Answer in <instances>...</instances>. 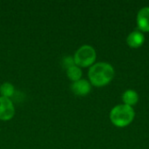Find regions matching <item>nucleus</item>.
<instances>
[{
    "label": "nucleus",
    "instance_id": "obj_1",
    "mask_svg": "<svg viewBox=\"0 0 149 149\" xmlns=\"http://www.w3.org/2000/svg\"><path fill=\"white\" fill-rule=\"evenodd\" d=\"M114 69L112 65L106 62H100L93 65L88 72V77L95 86H104L109 84L114 77Z\"/></svg>",
    "mask_w": 149,
    "mask_h": 149
},
{
    "label": "nucleus",
    "instance_id": "obj_2",
    "mask_svg": "<svg viewBox=\"0 0 149 149\" xmlns=\"http://www.w3.org/2000/svg\"><path fill=\"white\" fill-rule=\"evenodd\" d=\"M135 113L132 107L127 105H118L110 112L112 123L118 127H125L132 123Z\"/></svg>",
    "mask_w": 149,
    "mask_h": 149
},
{
    "label": "nucleus",
    "instance_id": "obj_3",
    "mask_svg": "<svg viewBox=\"0 0 149 149\" xmlns=\"http://www.w3.org/2000/svg\"><path fill=\"white\" fill-rule=\"evenodd\" d=\"M73 59L75 65L79 67H87L93 65L96 59V52L91 45H82L75 52Z\"/></svg>",
    "mask_w": 149,
    "mask_h": 149
},
{
    "label": "nucleus",
    "instance_id": "obj_4",
    "mask_svg": "<svg viewBox=\"0 0 149 149\" xmlns=\"http://www.w3.org/2000/svg\"><path fill=\"white\" fill-rule=\"evenodd\" d=\"M15 113V108L9 98L0 97V120H9Z\"/></svg>",
    "mask_w": 149,
    "mask_h": 149
},
{
    "label": "nucleus",
    "instance_id": "obj_5",
    "mask_svg": "<svg viewBox=\"0 0 149 149\" xmlns=\"http://www.w3.org/2000/svg\"><path fill=\"white\" fill-rule=\"evenodd\" d=\"M138 28L144 32H149V7L146 6L141 8L136 17Z\"/></svg>",
    "mask_w": 149,
    "mask_h": 149
},
{
    "label": "nucleus",
    "instance_id": "obj_6",
    "mask_svg": "<svg viewBox=\"0 0 149 149\" xmlns=\"http://www.w3.org/2000/svg\"><path fill=\"white\" fill-rule=\"evenodd\" d=\"M72 91L73 93L79 96H85L88 94L91 91V84L86 79H79L78 81H75L72 83Z\"/></svg>",
    "mask_w": 149,
    "mask_h": 149
},
{
    "label": "nucleus",
    "instance_id": "obj_7",
    "mask_svg": "<svg viewBox=\"0 0 149 149\" xmlns=\"http://www.w3.org/2000/svg\"><path fill=\"white\" fill-rule=\"evenodd\" d=\"M145 41L144 35L138 31H134L131 32L127 38V44L132 48H139L141 47Z\"/></svg>",
    "mask_w": 149,
    "mask_h": 149
},
{
    "label": "nucleus",
    "instance_id": "obj_8",
    "mask_svg": "<svg viewBox=\"0 0 149 149\" xmlns=\"http://www.w3.org/2000/svg\"><path fill=\"white\" fill-rule=\"evenodd\" d=\"M122 100L124 102V105L133 107V106L136 105L139 101V95L136 91L128 89L125 91V93L122 94Z\"/></svg>",
    "mask_w": 149,
    "mask_h": 149
},
{
    "label": "nucleus",
    "instance_id": "obj_9",
    "mask_svg": "<svg viewBox=\"0 0 149 149\" xmlns=\"http://www.w3.org/2000/svg\"><path fill=\"white\" fill-rule=\"evenodd\" d=\"M66 73H67L68 78L70 79H72V81H74V82L79 80L80 78H81V76H82V71H81V69L79 66H77L76 65L69 67L66 70Z\"/></svg>",
    "mask_w": 149,
    "mask_h": 149
},
{
    "label": "nucleus",
    "instance_id": "obj_10",
    "mask_svg": "<svg viewBox=\"0 0 149 149\" xmlns=\"http://www.w3.org/2000/svg\"><path fill=\"white\" fill-rule=\"evenodd\" d=\"M0 93L2 95V97L10 98L14 93V86L10 83L5 82V83L2 84V86H0Z\"/></svg>",
    "mask_w": 149,
    "mask_h": 149
},
{
    "label": "nucleus",
    "instance_id": "obj_11",
    "mask_svg": "<svg viewBox=\"0 0 149 149\" xmlns=\"http://www.w3.org/2000/svg\"><path fill=\"white\" fill-rule=\"evenodd\" d=\"M64 65L68 69L69 67L72 66V65H75V63H74V59L72 58H70V57H67L64 59Z\"/></svg>",
    "mask_w": 149,
    "mask_h": 149
}]
</instances>
